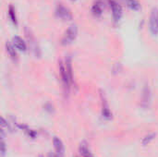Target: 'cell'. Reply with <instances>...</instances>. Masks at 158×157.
<instances>
[{
    "label": "cell",
    "mask_w": 158,
    "mask_h": 157,
    "mask_svg": "<svg viewBox=\"0 0 158 157\" xmlns=\"http://www.w3.org/2000/svg\"><path fill=\"white\" fill-rule=\"evenodd\" d=\"M77 36H78V27L76 24H71L63 34V37L61 39V43L63 45H69L75 41Z\"/></svg>",
    "instance_id": "1"
},
{
    "label": "cell",
    "mask_w": 158,
    "mask_h": 157,
    "mask_svg": "<svg viewBox=\"0 0 158 157\" xmlns=\"http://www.w3.org/2000/svg\"><path fill=\"white\" fill-rule=\"evenodd\" d=\"M59 73H60V78H61V81H62V84H63V90H64V93L65 94H69V90H70V85L72 84L71 81H70V79L67 73V69H66V67H65V63L63 61H59Z\"/></svg>",
    "instance_id": "2"
},
{
    "label": "cell",
    "mask_w": 158,
    "mask_h": 157,
    "mask_svg": "<svg viewBox=\"0 0 158 157\" xmlns=\"http://www.w3.org/2000/svg\"><path fill=\"white\" fill-rule=\"evenodd\" d=\"M56 16L65 21H69L73 19L72 13L70 11V9L69 7H67L66 6H64L62 3H58L56 6Z\"/></svg>",
    "instance_id": "3"
},
{
    "label": "cell",
    "mask_w": 158,
    "mask_h": 157,
    "mask_svg": "<svg viewBox=\"0 0 158 157\" xmlns=\"http://www.w3.org/2000/svg\"><path fill=\"white\" fill-rule=\"evenodd\" d=\"M149 31L152 35H158V8L153 7L149 17Z\"/></svg>",
    "instance_id": "4"
},
{
    "label": "cell",
    "mask_w": 158,
    "mask_h": 157,
    "mask_svg": "<svg viewBox=\"0 0 158 157\" xmlns=\"http://www.w3.org/2000/svg\"><path fill=\"white\" fill-rule=\"evenodd\" d=\"M25 33H26V37H27V40H28V43H29L30 49L31 50V52L34 54V56L36 57L40 56V48H39V46L37 44V42L35 40L34 36L32 35L31 31L26 28L25 29Z\"/></svg>",
    "instance_id": "5"
},
{
    "label": "cell",
    "mask_w": 158,
    "mask_h": 157,
    "mask_svg": "<svg viewBox=\"0 0 158 157\" xmlns=\"http://www.w3.org/2000/svg\"><path fill=\"white\" fill-rule=\"evenodd\" d=\"M109 6L111 7V11H112V16H113V19L118 22L122 18V6L116 1V0H109Z\"/></svg>",
    "instance_id": "6"
},
{
    "label": "cell",
    "mask_w": 158,
    "mask_h": 157,
    "mask_svg": "<svg viewBox=\"0 0 158 157\" xmlns=\"http://www.w3.org/2000/svg\"><path fill=\"white\" fill-rule=\"evenodd\" d=\"M101 101H102V117L105 119L109 120L112 118V112L109 108L108 103L106 99V96L103 94V93H101Z\"/></svg>",
    "instance_id": "7"
},
{
    "label": "cell",
    "mask_w": 158,
    "mask_h": 157,
    "mask_svg": "<svg viewBox=\"0 0 158 157\" xmlns=\"http://www.w3.org/2000/svg\"><path fill=\"white\" fill-rule=\"evenodd\" d=\"M105 10V2L104 0H95L92 6V13L94 17L99 18L102 16Z\"/></svg>",
    "instance_id": "8"
},
{
    "label": "cell",
    "mask_w": 158,
    "mask_h": 157,
    "mask_svg": "<svg viewBox=\"0 0 158 157\" xmlns=\"http://www.w3.org/2000/svg\"><path fill=\"white\" fill-rule=\"evenodd\" d=\"M53 144L56 151V155L57 157H64L65 154V147L62 143V141L58 137H54L53 139Z\"/></svg>",
    "instance_id": "9"
},
{
    "label": "cell",
    "mask_w": 158,
    "mask_h": 157,
    "mask_svg": "<svg viewBox=\"0 0 158 157\" xmlns=\"http://www.w3.org/2000/svg\"><path fill=\"white\" fill-rule=\"evenodd\" d=\"M12 43L20 52H26L27 51V43L26 42L19 36H14L12 38Z\"/></svg>",
    "instance_id": "10"
},
{
    "label": "cell",
    "mask_w": 158,
    "mask_h": 157,
    "mask_svg": "<svg viewBox=\"0 0 158 157\" xmlns=\"http://www.w3.org/2000/svg\"><path fill=\"white\" fill-rule=\"evenodd\" d=\"M151 90L150 88L146 85L144 88H143V96H142V105L143 107H147L149 106V104L151 102Z\"/></svg>",
    "instance_id": "11"
},
{
    "label": "cell",
    "mask_w": 158,
    "mask_h": 157,
    "mask_svg": "<svg viewBox=\"0 0 158 157\" xmlns=\"http://www.w3.org/2000/svg\"><path fill=\"white\" fill-rule=\"evenodd\" d=\"M79 152L82 157H94L89 147V144L86 142L81 143L80 147H79Z\"/></svg>",
    "instance_id": "12"
},
{
    "label": "cell",
    "mask_w": 158,
    "mask_h": 157,
    "mask_svg": "<svg viewBox=\"0 0 158 157\" xmlns=\"http://www.w3.org/2000/svg\"><path fill=\"white\" fill-rule=\"evenodd\" d=\"M16 47L13 45V43H9V42H6V53L8 54V56H10V58H12L13 60H17L18 59V55L16 52Z\"/></svg>",
    "instance_id": "13"
},
{
    "label": "cell",
    "mask_w": 158,
    "mask_h": 157,
    "mask_svg": "<svg viewBox=\"0 0 158 157\" xmlns=\"http://www.w3.org/2000/svg\"><path fill=\"white\" fill-rule=\"evenodd\" d=\"M128 7H130L131 10L138 11L141 9V4L138 0H122Z\"/></svg>",
    "instance_id": "14"
},
{
    "label": "cell",
    "mask_w": 158,
    "mask_h": 157,
    "mask_svg": "<svg viewBox=\"0 0 158 157\" xmlns=\"http://www.w3.org/2000/svg\"><path fill=\"white\" fill-rule=\"evenodd\" d=\"M7 15H8V18L11 20V22L15 26H17L18 25V19H17V15H16V9L12 5H9V6H8Z\"/></svg>",
    "instance_id": "15"
},
{
    "label": "cell",
    "mask_w": 158,
    "mask_h": 157,
    "mask_svg": "<svg viewBox=\"0 0 158 157\" xmlns=\"http://www.w3.org/2000/svg\"><path fill=\"white\" fill-rule=\"evenodd\" d=\"M18 127L20 129V130H22L30 138H32V139H34L35 137H36V132L35 131H33L32 130H31L28 126H26V125H18Z\"/></svg>",
    "instance_id": "16"
},
{
    "label": "cell",
    "mask_w": 158,
    "mask_h": 157,
    "mask_svg": "<svg viewBox=\"0 0 158 157\" xmlns=\"http://www.w3.org/2000/svg\"><path fill=\"white\" fill-rule=\"evenodd\" d=\"M156 133H150V134H148V135H146L143 139V141H142V143H143V146H145V145H147V144H149L155 138H156Z\"/></svg>",
    "instance_id": "17"
},
{
    "label": "cell",
    "mask_w": 158,
    "mask_h": 157,
    "mask_svg": "<svg viewBox=\"0 0 158 157\" xmlns=\"http://www.w3.org/2000/svg\"><path fill=\"white\" fill-rule=\"evenodd\" d=\"M6 155V143L4 142V136H2V143H1V157Z\"/></svg>",
    "instance_id": "18"
},
{
    "label": "cell",
    "mask_w": 158,
    "mask_h": 157,
    "mask_svg": "<svg viewBox=\"0 0 158 157\" xmlns=\"http://www.w3.org/2000/svg\"><path fill=\"white\" fill-rule=\"evenodd\" d=\"M44 109L46 110V111H48L49 113H52L53 112V105H51L50 104H46L45 105H44Z\"/></svg>",
    "instance_id": "19"
},
{
    "label": "cell",
    "mask_w": 158,
    "mask_h": 157,
    "mask_svg": "<svg viewBox=\"0 0 158 157\" xmlns=\"http://www.w3.org/2000/svg\"><path fill=\"white\" fill-rule=\"evenodd\" d=\"M48 157H57V156H56V154H55V155H53V154H49Z\"/></svg>",
    "instance_id": "20"
},
{
    "label": "cell",
    "mask_w": 158,
    "mask_h": 157,
    "mask_svg": "<svg viewBox=\"0 0 158 157\" xmlns=\"http://www.w3.org/2000/svg\"><path fill=\"white\" fill-rule=\"evenodd\" d=\"M72 1H74V0H72Z\"/></svg>",
    "instance_id": "21"
}]
</instances>
